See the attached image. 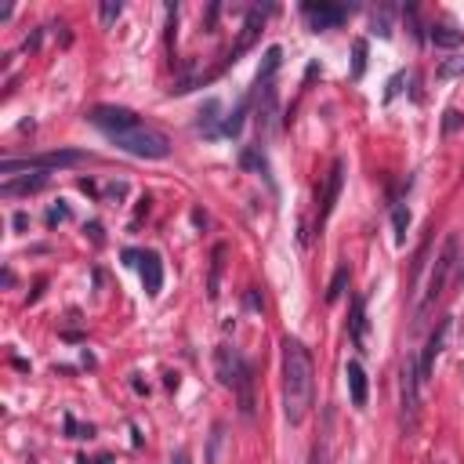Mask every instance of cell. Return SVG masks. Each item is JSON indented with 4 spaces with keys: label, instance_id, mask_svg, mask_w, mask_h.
<instances>
[{
    "label": "cell",
    "instance_id": "6da1fadb",
    "mask_svg": "<svg viewBox=\"0 0 464 464\" xmlns=\"http://www.w3.org/2000/svg\"><path fill=\"white\" fill-rule=\"evenodd\" d=\"M315 399V367L298 337H283V414L290 425H301Z\"/></svg>",
    "mask_w": 464,
    "mask_h": 464
},
{
    "label": "cell",
    "instance_id": "7a4b0ae2",
    "mask_svg": "<svg viewBox=\"0 0 464 464\" xmlns=\"http://www.w3.org/2000/svg\"><path fill=\"white\" fill-rule=\"evenodd\" d=\"M116 149L131 153V156H142V160H163L167 153H171V138H167L163 131L149 128V123H138V128L123 131L113 138Z\"/></svg>",
    "mask_w": 464,
    "mask_h": 464
},
{
    "label": "cell",
    "instance_id": "3957f363",
    "mask_svg": "<svg viewBox=\"0 0 464 464\" xmlns=\"http://www.w3.org/2000/svg\"><path fill=\"white\" fill-rule=\"evenodd\" d=\"M457 254H460V240H457V236H446V243H442L439 258H435L432 280H428V290H425V301H421V308H417V323L425 320L428 308L442 298V290H446V280H450V272H453V265H457Z\"/></svg>",
    "mask_w": 464,
    "mask_h": 464
},
{
    "label": "cell",
    "instance_id": "277c9868",
    "mask_svg": "<svg viewBox=\"0 0 464 464\" xmlns=\"http://www.w3.org/2000/svg\"><path fill=\"white\" fill-rule=\"evenodd\" d=\"M88 156L76 149H58V153H40V156H26V160H4L0 163V175H15V171H55V167H76Z\"/></svg>",
    "mask_w": 464,
    "mask_h": 464
},
{
    "label": "cell",
    "instance_id": "5b68a950",
    "mask_svg": "<svg viewBox=\"0 0 464 464\" xmlns=\"http://www.w3.org/2000/svg\"><path fill=\"white\" fill-rule=\"evenodd\" d=\"M417 388H421V374H417V360L407 355L403 363V381H399V392H403V432L410 435L421 421V399H417Z\"/></svg>",
    "mask_w": 464,
    "mask_h": 464
},
{
    "label": "cell",
    "instance_id": "8992f818",
    "mask_svg": "<svg viewBox=\"0 0 464 464\" xmlns=\"http://www.w3.org/2000/svg\"><path fill=\"white\" fill-rule=\"evenodd\" d=\"M98 131H105L109 138H116V135H123V131H131V128H138V113H131V109H123V105H98V109H91V116H88Z\"/></svg>",
    "mask_w": 464,
    "mask_h": 464
},
{
    "label": "cell",
    "instance_id": "52a82bcc",
    "mask_svg": "<svg viewBox=\"0 0 464 464\" xmlns=\"http://www.w3.org/2000/svg\"><path fill=\"white\" fill-rule=\"evenodd\" d=\"M276 116H280V98H276V88L272 83H265V88H258V138H268L272 131H276Z\"/></svg>",
    "mask_w": 464,
    "mask_h": 464
},
{
    "label": "cell",
    "instance_id": "ba28073f",
    "mask_svg": "<svg viewBox=\"0 0 464 464\" xmlns=\"http://www.w3.org/2000/svg\"><path fill=\"white\" fill-rule=\"evenodd\" d=\"M243 367H247V363L240 360V352H236V348L221 345V348L214 352V374H218V385H225V388H236V381H240Z\"/></svg>",
    "mask_w": 464,
    "mask_h": 464
},
{
    "label": "cell",
    "instance_id": "9c48e42d",
    "mask_svg": "<svg viewBox=\"0 0 464 464\" xmlns=\"http://www.w3.org/2000/svg\"><path fill=\"white\" fill-rule=\"evenodd\" d=\"M301 11H305V18L312 22L315 33L320 29H337L348 18V8H341V4H305Z\"/></svg>",
    "mask_w": 464,
    "mask_h": 464
},
{
    "label": "cell",
    "instance_id": "30bf717a",
    "mask_svg": "<svg viewBox=\"0 0 464 464\" xmlns=\"http://www.w3.org/2000/svg\"><path fill=\"white\" fill-rule=\"evenodd\" d=\"M446 334H450V320H442L435 330H432V337H428V345H425V355L417 360V374H421V385L432 377V370H435V360H439V352H442V345H446Z\"/></svg>",
    "mask_w": 464,
    "mask_h": 464
},
{
    "label": "cell",
    "instance_id": "8fae6325",
    "mask_svg": "<svg viewBox=\"0 0 464 464\" xmlns=\"http://www.w3.org/2000/svg\"><path fill=\"white\" fill-rule=\"evenodd\" d=\"M341 185H345V160H334L330 178H327V193H323V203H320V225L330 218V210H334L337 196H341Z\"/></svg>",
    "mask_w": 464,
    "mask_h": 464
},
{
    "label": "cell",
    "instance_id": "7c38bea8",
    "mask_svg": "<svg viewBox=\"0 0 464 464\" xmlns=\"http://www.w3.org/2000/svg\"><path fill=\"white\" fill-rule=\"evenodd\" d=\"M236 392H240V414H243L247 421H254L258 399H254V370H250V367H243L240 381H236Z\"/></svg>",
    "mask_w": 464,
    "mask_h": 464
},
{
    "label": "cell",
    "instance_id": "4fadbf2b",
    "mask_svg": "<svg viewBox=\"0 0 464 464\" xmlns=\"http://www.w3.org/2000/svg\"><path fill=\"white\" fill-rule=\"evenodd\" d=\"M261 22H265V11L261 8H254L247 15V22H243V33H240V40H236V48H232V55H228V62H236L250 44H254V36H258V29H261Z\"/></svg>",
    "mask_w": 464,
    "mask_h": 464
},
{
    "label": "cell",
    "instance_id": "5bb4252c",
    "mask_svg": "<svg viewBox=\"0 0 464 464\" xmlns=\"http://www.w3.org/2000/svg\"><path fill=\"white\" fill-rule=\"evenodd\" d=\"M345 377H348V395H352V407H367V395H370V388H367V370L352 360V363L345 367Z\"/></svg>",
    "mask_w": 464,
    "mask_h": 464
},
{
    "label": "cell",
    "instance_id": "9a60e30c",
    "mask_svg": "<svg viewBox=\"0 0 464 464\" xmlns=\"http://www.w3.org/2000/svg\"><path fill=\"white\" fill-rule=\"evenodd\" d=\"M142 283H145V294L156 298L160 287H163V261L156 254H142Z\"/></svg>",
    "mask_w": 464,
    "mask_h": 464
},
{
    "label": "cell",
    "instance_id": "2e32d148",
    "mask_svg": "<svg viewBox=\"0 0 464 464\" xmlns=\"http://www.w3.org/2000/svg\"><path fill=\"white\" fill-rule=\"evenodd\" d=\"M48 185V175H33V178H15V182H4L0 185V196L4 200H15V196H29V193H40Z\"/></svg>",
    "mask_w": 464,
    "mask_h": 464
},
{
    "label": "cell",
    "instance_id": "e0dca14e",
    "mask_svg": "<svg viewBox=\"0 0 464 464\" xmlns=\"http://www.w3.org/2000/svg\"><path fill=\"white\" fill-rule=\"evenodd\" d=\"M225 243L214 247V254H210V280H207V298L210 301H218V294H221V272H225Z\"/></svg>",
    "mask_w": 464,
    "mask_h": 464
},
{
    "label": "cell",
    "instance_id": "ac0fdd59",
    "mask_svg": "<svg viewBox=\"0 0 464 464\" xmlns=\"http://www.w3.org/2000/svg\"><path fill=\"white\" fill-rule=\"evenodd\" d=\"M352 341L360 352H367V312H363V301L352 305Z\"/></svg>",
    "mask_w": 464,
    "mask_h": 464
},
{
    "label": "cell",
    "instance_id": "d6986e66",
    "mask_svg": "<svg viewBox=\"0 0 464 464\" xmlns=\"http://www.w3.org/2000/svg\"><path fill=\"white\" fill-rule=\"evenodd\" d=\"M432 44H435V48L453 51V48H460V44H464V33H460V29H453V26H435V29H432Z\"/></svg>",
    "mask_w": 464,
    "mask_h": 464
},
{
    "label": "cell",
    "instance_id": "ffe728a7",
    "mask_svg": "<svg viewBox=\"0 0 464 464\" xmlns=\"http://www.w3.org/2000/svg\"><path fill=\"white\" fill-rule=\"evenodd\" d=\"M280 62H283V48H268L265 51V62H261V69H258V88L272 83V73L280 69Z\"/></svg>",
    "mask_w": 464,
    "mask_h": 464
},
{
    "label": "cell",
    "instance_id": "44dd1931",
    "mask_svg": "<svg viewBox=\"0 0 464 464\" xmlns=\"http://www.w3.org/2000/svg\"><path fill=\"white\" fill-rule=\"evenodd\" d=\"M247 109H250V98H243V102L236 105V113H232V116H228V120L221 123V131L236 138V135H240V128H243V116H247Z\"/></svg>",
    "mask_w": 464,
    "mask_h": 464
},
{
    "label": "cell",
    "instance_id": "7402d4cb",
    "mask_svg": "<svg viewBox=\"0 0 464 464\" xmlns=\"http://www.w3.org/2000/svg\"><path fill=\"white\" fill-rule=\"evenodd\" d=\"M221 442H225V425H214V428H210V442H207V464H218Z\"/></svg>",
    "mask_w": 464,
    "mask_h": 464
},
{
    "label": "cell",
    "instance_id": "603a6c76",
    "mask_svg": "<svg viewBox=\"0 0 464 464\" xmlns=\"http://www.w3.org/2000/svg\"><path fill=\"white\" fill-rule=\"evenodd\" d=\"M392 228H395V243H407V228H410V210L407 207L392 210Z\"/></svg>",
    "mask_w": 464,
    "mask_h": 464
},
{
    "label": "cell",
    "instance_id": "cb8c5ba5",
    "mask_svg": "<svg viewBox=\"0 0 464 464\" xmlns=\"http://www.w3.org/2000/svg\"><path fill=\"white\" fill-rule=\"evenodd\" d=\"M345 287H348V265H341L334 272V280H330V287H327V301H337L345 294Z\"/></svg>",
    "mask_w": 464,
    "mask_h": 464
},
{
    "label": "cell",
    "instance_id": "d4e9b609",
    "mask_svg": "<svg viewBox=\"0 0 464 464\" xmlns=\"http://www.w3.org/2000/svg\"><path fill=\"white\" fill-rule=\"evenodd\" d=\"M352 76H363L367 73V40H355V48H352Z\"/></svg>",
    "mask_w": 464,
    "mask_h": 464
},
{
    "label": "cell",
    "instance_id": "484cf974",
    "mask_svg": "<svg viewBox=\"0 0 464 464\" xmlns=\"http://www.w3.org/2000/svg\"><path fill=\"white\" fill-rule=\"evenodd\" d=\"M453 76H464V55L460 58H446L439 66V80H453Z\"/></svg>",
    "mask_w": 464,
    "mask_h": 464
},
{
    "label": "cell",
    "instance_id": "4316f807",
    "mask_svg": "<svg viewBox=\"0 0 464 464\" xmlns=\"http://www.w3.org/2000/svg\"><path fill=\"white\" fill-rule=\"evenodd\" d=\"M120 11H123L120 0H102V8H98V15H102V22H105V26H113L116 18H120Z\"/></svg>",
    "mask_w": 464,
    "mask_h": 464
},
{
    "label": "cell",
    "instance_id": "83f0119b",
    "mask_svg": "<svg viewBox=\"0 0 464 464\" xmlns=\"http://www.w3.org/2000/svg\"><path fill=\"white\" fill-rule=\"evenodd\" d=\"M214 113H218V102H214V98H210V102L203 105V109H200V131H210V135H214V128H210V123H214V120H218Z\"/></svg>",
    "mask_w": 464,
    "mask_h": 464
},
{
    "label": "cell",
    "instance_id": "f1b7e54d",
    "mask_svg": "<svg viewBox=\"0 0 464 464\" xmlns=\"http://www.w3.org/2000/svg\"><path fill=\"white\" fill-rule=\"evenodd\" d=\"M460 109H446V113H442V131H446V135H453L457 128H460Z\"/></svg>",
    "mask_w": 464,
    "mask_h": 464
},
{
    "label": "cell",
    "instance_id": "f546056e",
    "mask_svg": "<svg viewBox=\"0 0 464 464\" xmlns=\"http://www.w3.org/2000/svg\"><path fill=\"white\" fill-rule=\"evenodd\" d=\"M62 221H69V207H66V203H58V207L48 210V225H51V228L62 225Z\"/></svg>",
    "mask_w": 464,
    "mask_h": 464
},
{
    "label": "cell",
    "instance_id": "4dcf8cb0",
    "mask_svg": "<svg viewBox=\"0 0 464 464\" xmlns=\"http://www.w3.org/2000/svg\"><path fill=\"white\" fill-rule=\"evenodd\" d=\"M66 432H69V439H91V435H95V428H91V425H88V428H80L73 417H66Z\"/></svg>",
    "mask_w": 464,
    "mask_h": 464
},
{
    "label": "cell",
    "instance_id": "1f68e13d",
    "mask_svg": "<svg viewBox=\"0 0 464 464\" xmlns=\"http://www.w3.org/2000/svg\"><path fill=\"white\" fill-rule=\"evenodd\" d=\"M374 29H377V33H381V36H388V33H392V29H388V18H385V15H381V18H377V15H374Z\"/></svg>",
    "mask_w": 464,
    "mask_h": 464
},
{
    "label": "cell",
    "instance_id": "d6a6232c",
    "mask_svg": "<svg viewBox=\"0 0 464 464\" xmlns=\"http://www.w3.org/2000/svg\"><path fill=\"white\" fill-rule=\"evenodd\" d=\"M11 225H15V228H18V232H22V228H26V225H29V214H26V210H18V214H15V218H11Z\"/></svg>",
    "mask_w": 464,
    "mask_h": 464
},
{
    "label": "cell",
    "instance_id": "836d02e7",
    "mask_svg": "<svg viewBox=\"0 0 464 464\" xmlns=\"http://www.w3.org/2000/svg\"><path fill=\"white\" fill-rule=\"evenodd\" d=\"M171 464H193V460H189V453H185V450H178V453L171 457Z\"/></svg>",
    "mask_w": 464,
    "mask_h": 464
},
{
    "label": "cell",
    "instance_id": "e575fe53",
    "mask_svg": "<svg viewBox=\"0 0 464 464\" xmlns=\"http://www.w3.org/2000/svg\"><path fill=\"white\" fill-rule=\"evenodd\" d=\"M399 83H403V76H392V83H388V98L399 91Z\"/></svg>",
    "mask_w": 464,
    "mask_h": 464
}]
</instances>
